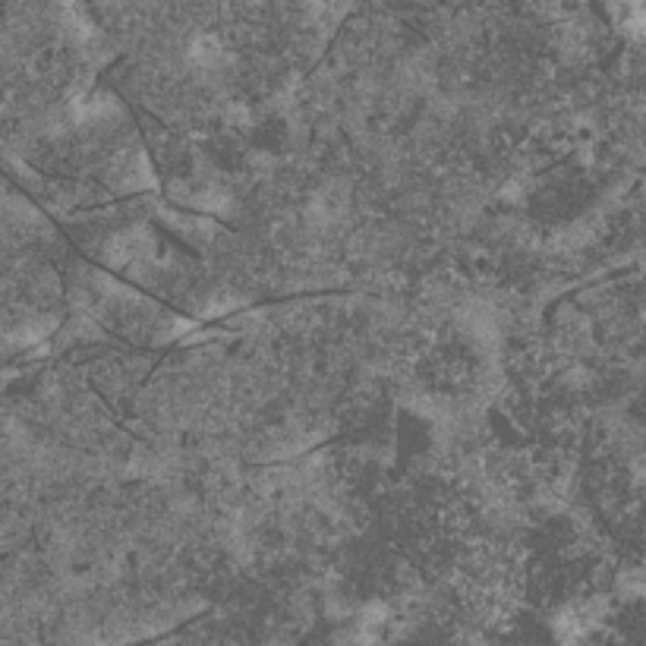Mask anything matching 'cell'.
<instances>
[{"label":"cell","mask_w":646,"mask_h":646,"mask_svg":"<svg viewBox=\"0 0 646 646\" xmlns=\"http://www.w3.org/2000/svg\"><path fill=\"white\" fill-rule=\"evenodd\" d=\"M60 23H64V32L76 38L79 45H89V41L98 38V23L82 7V0H60Z\"/></svg>","instance_id":"obj_1"},{"label":"cell","mask_w":646,"mask_h":646,"mask_svg":"<svg viewBox=\"0 0 646 646\" xmlns=\"http://www.w3.org/2000/svg\"><path fill=\"white\" fill-rule=\"evenodd\" d=\"M612 19L621 35L646 38V0H612Z\"/></svg>","instance_id":"obj_2"},{"label":"cell","mask_w":646,"mask_h":646,"mask_svg":"<svg viewBox=\"0 0 646 646\" xmlns=\"http://www.w3.org/2000/svg\"><path fill=\"white\" fill-rule=\"evenodd\" d=\"M190 64L193 67H202V70H215L221 60H224V45L215 38V35H196L190 41Z\"/></svg>","instance_id":"obj_3"},{"label":"cell","mask_w":646,"mask_h":646,"mask_svg":"<svg viewBox=\"0 0 646 646\" xmlns=\"http://www.w3.org/2000/svg\"><path fill=\"white\" fill-rule=\"evenodd\" d=\"M155 183V174H152V164L142 152L127 164V168L120 171V186H127V190H145V186Z\"/></svg>","instance_id":"obj_4"},{"label":"cell","mask_w":646,"mask_h":646,"mask_svg":"<svg viewBox=\"0 0 646 646\" xmlns=\"http://www.w3.org/2000/svg\"><path fill=\"white\" fill-rule=\"evenodd\" d=\"M385 624H388V609L382 606V602H372V606H366L363 615H360V628H363L360 637L363 640H375Z\"/></svg>","instance_id":"obj_5"},{"label":"cell","mask_w":646,"mask_h":646,"mask_svg":"<svg viewBox=\"0 0 646 646\" xmlns=\"http://www.w3.org/2000/svg\"><path fill=\"white\" fill-rule=\"evenodd\" d=\"M643 268H646V262H643Z\"/></svg>","instance_id":"obj_6"}]
</instances>
